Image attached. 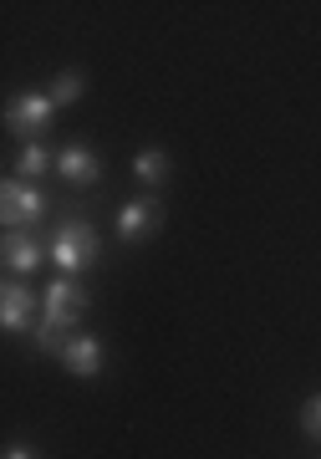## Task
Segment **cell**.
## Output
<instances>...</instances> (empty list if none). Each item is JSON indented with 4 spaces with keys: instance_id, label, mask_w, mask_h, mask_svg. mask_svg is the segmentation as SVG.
<instances>
[{
    "instance_id": "5b68a950",
    "label": "cell",
    "mask_w": 321,
    "mask_h": 459,
    "mask_svg": "<svg viewBox=\"0 0 321 459\" xmlns=\"http://www.w3.org/2000/svg\"><path fill=\"white\" fill-rule=\"evenodd\" d=\"M159 230H163V204L153 195L128 199V204L117 210V240H123V246H143V240H153Z\"/></svg>"
},
{
    "instance_id": "5bb4252c",
    "label": "cell",
    "mask_w": 321,
    "mask_h": 459,
    "mask_svg": "<svg viewBox=\"0 0 321 459\" xmlns=\"http://www.w3.org/2000/svg\"><path fill=\"white\" fill-rule=\"evenodd\" d=\"M5 459H41L36 449H26V444H5Z\"/></svg>"
},
{
    "instance_id": "4fadbf2b",
    "label": "cell",
    "mask_w": 321,
    "mask_h": 459,
    "mask_svg": "<svg viewBox=\"0 0 321 459\" xmlns=\"http://www.w3.org/2000/svg\"><path fill=\"white\" fill-rule=\"evenodd\" d=\"M301 429L321 444V394H317V398H306V403H301Z\"/></svg>"
},
{
    "instance_id": "ba28073f",
    "label": "cell",
    "mask_w": 321,
    "mask_h": 459,
    "mask_svg": "<svg viewBox=\"0 0 321 459\" xmlns=\"http://www.w3.org/2000/svg\"><path fill=\"white\" fill-rule=\"evenodd\" d=\"M56 169H62V179L66 184H97V174H102V159H97L87 143H66L62 153H56Z\"/></svg>"
},
{
    "instance_id": "6da1fadb",
    "label": "cell",
    "mask_w": 321,
    "mask_h": 459,
    "mask_svg": "<svg viewBox=\"0 0 321 459\" xmlns=\"http://www.w3.org/2000/svg\"><path fill=\"white\" fill-rule=\"evenodd\" d=\"M87 307H92V296L77 286V276H56L47 291H41V327H36V347L62 358V347L77 337V322L87 316Z\"/></svg>"
},
{
    "instance_id": "8992f818",
    "label": "cell",
    "mask_w": 321,
    "mask_h": 459,
    "mask_svg": "<svg viewBox=\"0 0 321 459\" xmlns=\"http://www.w3.org/2000/svg\"><path fill=\"white\" fill-rule=\"evenodd\" d=\"M41 312V296L31 286H21V281H5V291H0V327L5 332H26Z\"/></svg>"
},
{
    "instance_id": "7a4b0ae2",
    "label": "cell",
    "mask_w": 321,
    "mask_h": 459,
    "mask_svg": "<svg viewBox=\"0 0 321 459\" xmlns=\"http://www.w3.org/2000/svg\"><path fill=\"white\" fill-rule=\"evenodd\" d=\"M102 246H97V230L87 220H66L56 235H51V261L62 276H82V271H92Z\"/></svg>"
},
{
    "instance_id": "9c48e42d",
    "label": "cell",
    "mask_w": 321,
    "mask_h": 459,
    "mask_svg": "<svg viewBox=\"0 0 321 459\" xmlns=\"http://www.w3.org/2000/svg\"><path fill=\"white\" fill-rule=\"evenodd\" d=\"M62 362H66L72 377H97L102 373V342H97L92 332H77V337L62 347Z\"/></svg>"
},
{
    "instance_id": "8fae6325",
    "label": "cell",
    "mask_w": 321,
    "mask_h": 459,
    "mask_svg": "<svg viewBox=\"0 0 321 459\" xmlns=\"http://www.w3.org/2000/svg\"><path fill=\"white\" fill-rule=\"evenodd\" d=\"M82 92H87V77H82V72H62V77L51 82V102H56V108H72Z\"/></svg>"
},
{
    "instance_id": "3957f363",
    "label": "cell",
    "mask_w": 321,
    "mask_h": 459,
    "mask_svg": "<svg viewBox=\"0 0 321 459\" xmlns=\"http://www.w3.org/2000/svg\"><path fill=\"white\" fill-rule=\"evenodd\" d=\"M51 117H56L51 92H16V98L5 102V128L16 133V138H26V143H36V133L51 128Z\"/></svg>"
},
{
    "instance_id": "30bf717a",
    "label": "cell",
    "mask_w": 321,
    "mask_h": 459,
    "mask_svg": "<svg viewBox=\"0 0 321 459\" xmlns=\"http://www.w3.org/2000/svg\"><path fill=\"white\" fill-rule=\"evenodd\" d=\"M133 174H138V184H169V153L163 148H143L138 159H133Z\"/></svg>"
},
{
    "instance_id": "7c38bea8",
    "label": "cell",
    "mask_w": 321,
    "mask_h": 459,
    "mask_svg": "<svg viewBox=\"0 0 321 459\" xmlns=\"http://www.w3.org/2000/svg\"><path fill=\"white\" fill-rule=\"evenodd\" d=\"M51 169V153L41 143H26L21 148V159H16V174H26V184H36V174H47Z\"/></svg>"
},
{
    "instance_id": "52a82bcc",
    "label": "cell",
    "mask_w": 321,
    "mask_h": 459,
    "mask_svg": "<svg viewBox=\"0 0 321 459\" xmlns=\"http://www.w3.org/2000/svg\"><path fill=\"white\" fill-rule=\"evenodd\" d=\"M0 255H5V271H11V276H36L51 250H41V240H36L31 230H11L5 246H0Z\"/></svg>"
},
{
    "instance_id": "277c9868",
    "label": "cell",
    "mask_w": 321,
    "mask_h": 459,
    "mask_svg": "<svg viewBox=\"0 0 321 459\" xmlns=\"http://www.w3.org/2000/svg\"><path fill=\"white\" fill-rule=\"evenodd\" d=\"M41 214H47V195H41L36 184H26V179L0 184V220H5V230H26V225H36Z\"/></svg>"
}]
</instances>
